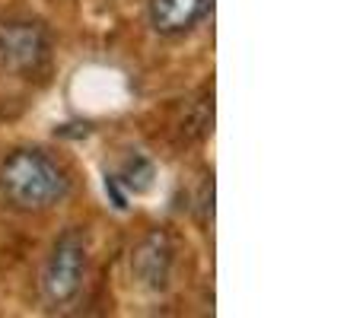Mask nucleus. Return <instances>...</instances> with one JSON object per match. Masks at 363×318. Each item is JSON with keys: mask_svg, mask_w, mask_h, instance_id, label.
<instances>
[{"mask_svg": "<svg viewBox=\"0 0 363 318\" xmlns=\"http://www.w3.org/2000/svg\"><path fill=\"white\" fill-rule=\"evenodd\" d=\"M172 268H176V249L172 239L163 229H150L131 251V274L138 287L150 290V293H163L172 280Z\"/></svg>", "mask_w": 363, "mask_h": 318, "instance_id": "nucleus-4", "label": "nucleus"}, {"mask_svg": "<svg viewBox=\"0 0 363 318\" xmlns=\"http://www.w3.org/2000/svg\"><path fill=\"white\" fill-rule=\"evenodd\" d=\"M70 194V175L42 147H16L0 157V200L16 213L55 210Z\"/></svg>", "mask_w": 363, "mask_h": 318, "instance_id": "nucleus-1", "label": "nucleus"}, {"mask_svg": "<svg viewBox=\"0 0 363 318\" xmlns=\"http://www.w3.org/2000/svg\"><path fill=\"white\" fill-rule=\"evenodd\" d=\"M89 268L86 232L70 226L51 242V251L42 268V296L48 309H70L83 293Z\"/></svg>", "mask_w": 363, "mask_h": 318, "instance_id": "nucleus-2", "label": "nucleus"}, {"mask_svg": "<svg viewBox=\"0 0 363 318\" xmlns=\"http://www.w3.org/2000/svg\"><path fill=\"white\" fill-rule=\"evenodd\" d=\"M217 0H147V23L160 38H182L213 13Z\"/></svg>", "mask_w": 363, "mask_h": 318, "instance_id": "nucleus-5", "label": "nucleus"}, {"mask_svg": "<svg viewBox=\"0 0 363 318\" xmlns=\"http://www.w3.org/2000/svg\"><path fill=\"white\" fill-rule=\"evenodd\" d=\"M51 61V32L42 19L10 16L0 23V64L19 76H35Z\"/></svg>", "mask_w": 363, "mask_h": 318, "instance_id": "nucleus-3", "label": "nucleus"}]
</instances>
